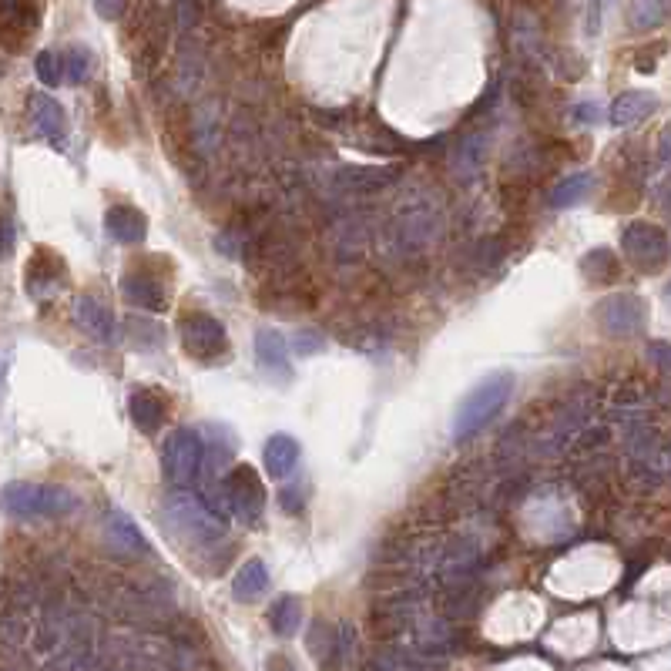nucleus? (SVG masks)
I'll return each mask as SVG.
<instances>
[{
	"label": "nucleus",
	"mask_w": 671,
	"mask_h": 671,
	"mask_svg": "<svg viewBox=\"0 0 671 671\" xmlns=\"http://www.w3.org/2000/svg\"><path fill=\"white\" fill-rule=\"evenodd\" d=\"M202 460H205V447L195 430L182 427V430L168 433L162 467H165V477L172 480L175 487H192L198 470H202Z\"/></svg>",
	"instance_id": "7"
},
{
	"label": "nucleus",
	"mask_w": 671,
	"mask_h": 671,
	"mask_svg": "<svg viewBox=\"0 0 671 671\" xmlns=\"http://www.w3.org/2000/svg\"><path fill=\"white\" fill-rule=\"evenodd\" d=\"M64 282H68V272H64V262L58 255L51 252V262H47V269H41V259H31V266H27V292L37 299H47L51 292L64 289Z\"/></svg>",
	"instance_id": "17"
},
{
	"label": "nucleus",
	"mask_w": 671,
	"mask_h": 671,
	"mask_svg": "<svg viewBox=\"0 0 671 671\" xmlns=\"http://www.w3.org/2000/svg\"><path fill=\"white\" fill-rule=\"evenodd\" d=\"M510 393H514V380H510L507 373L487 376L484 383H477L474 390L463 396V403L457 406V417H453V437L470 440L474 433L484 430L487 423L507 406Z\"/></svg>",
	"instance_id": "1"
},
{
	"label": "nucleus",
	"mask_w": 671,
	"mask_h": 671,
	"mask_svg": "<svg viewBox=\"0 0 671 671\" xmlns=\"http://www.w3.org/2000/svg\"><path fill=\"white\" fill-rule=\"evenodd\" d=\"M658 205H661V212H665L668 219H671V182H668V185H661V192H658Z\"/></svg>",
	"instance_id": "32"
},
{
	"label": "nucleus",
	"mask_w": 671,
	"mask_h": 671,
	"mask_svg": "<svg viewBox=\"0 0 671 671\" xmlns=\"http://www.w3.org/2000/svg\"><path fill=\"white\" fill-rule=\"evenodd\" d=\"M671 17V0H631L628 24L631 31H655Z\"/></svg>",
	"instance_id": "20"
},
{
	"label": "nucleus",
	"mask_w": 671,
	"mask_h": 671,
	"mask_svg": "<svg viewBox=\"0 0 671 671\" xmlns=\"http://www.w3.org/2000/svg\"><path fill=\"white\" fill-rule=\"evenodd\" d=\"M182 346L188 356L202 359V363H212V359L225 356L229 349V333L215 316L202 313V309H192V313L182 316Z\"/></svg>",
	"instance_id": "8"
},
{
	"label": "nucleus",
	"mask_w": 671,
	"mask_h": 671,
	"mask_svg": "<svg viewBox=\"0 0 671 671\" xmlns=\"http://www.w3.org/2000/svg\"><path fill=\"white\" fill-rule=\"evenodd\" d=\"M64 61L68 58H61V54H54V51H41L37 54V61H34V68H37V78H41L44 84H58L64 74Z\"/></svg>",
	"instance_id": "25"
},
{
	"label": "nucleus",
	"mask_w": 671,
	"mask_h": 671,
	"mask_svg": "<svg viewBox=\"0 0 671 671\" xmlns=\"http://www.w3.org/2000/svg\"><path fill=\"white\" fill-rule=\"evenodd\" d=\"M658 162L671 168V128L661 131V138H658Z\"/></svg>",
	"instance_id": "30"
},
{
	"label": "nucleus",
	"mask_w": 671,
	"mask_h": 671,
	"mask_svg": "<svg viewBox=\"0 0 671 671\" xmlns=\"http://www.w3.org/2000/svg\"><path fill=\"white\" fill-rule=\"evenodd\" d=\"M302 621V601L296 594H282V598L269 608V625L279 638H292L299 631Z\"/></svg>",
	"instance_id": "21"
},
{
	"label": "nucleus",
	"mask_w": 671,
	"mask_h": 671,
	"mask_svg": "<svg viewBox=\"0 0 671 671\" xmlns=\"http://www.w3.org/2000/svg\"><path fill=\"white\" fill-rule=\"evenodd\" d=\"M621 252H625V259L635 266L638 272H645V276H655L668 266L671 259V242L665 229H658V225L651 222H631L625 232H621Z\"/></svg>",
	"instance_id": "3"
},
{
	"label": "nucleus",
	"mask_w": 671,
	"mask_h": 671,
	"mask_svg": "<svg viewBox=\"0 0 671 671\" xmlns=\"http://www.w3.org/2000/svg\"><path fill=\"white\" fill-rule=\"evenodd\" d=\"M4 507L11 517H61L78 507L71 490L47 484H11L4 490Z\"/></svg>",
	"instance_id": "2"
},
{
	"label": "nucleus",
	"mask_w": 671,
	"mask_h": 671,
	"mask_svg": "<svg viewBox=\"0 0 671 671\" xmlns=\"http://www.w3.org/2000/svg\"><path fill=\"white\" fill-rule=\"evenodd\" d=\"M588 7H591V34H598L601 14H604V7H608V0H588Z\"/></svg>",
	"instance_id": "31"
},
{
	"label": "nucleus",
	"mask_w": 671,
	"mask_h": 671,
	"mask_svg": "<svg viewBox=\"0 0 671 671\" xmlns=\"http://www.w3.org/2000/svg\"><path fill=\"white\" fill-rule=\"evenodd\" d=\"M648 353H651V359L661 366L665 373H671V343H651L648 346Z\"/></svg>",
	"instance_id": "29"
},
{
	"label": "nucleus",
	"mask_w": 671,
	"mask_h": 671,
	"mask_svg": "<svg viewBox=\"0 0 671 671\" xmlns=\"http://www.w3.org/2000/svg\"><path fill=\"white\" fill-rule=\"evenodd\" d=\"M581 269H584V276H588L591 282H614L618 279V272H621V266H618V255H614L611 249H591L588 255L581 259Z\"/></svg>",
	"instance_id": "22"
},
{
	"label": "nucleus",
	"mask_w": 671,
	"mask_h": 671,
	"mask_svg": "<svg viewBox=\"0 0 671 671\" xmlns=\"http://www.w3.org/2000/svg\"><path fill=\"white\" fill-rule=\"evenodd\" d=\"M91 74V54L84 47H71L68 51V81L81 84Z\"/></svg>",
	"instance_id": "26"
},
{
	"label": "nucleus",
	"mask_w": 671,
	"mask_h": 671,
	"mask_svg": "<svg viewBox=\"0 0 671 671\" xmlns=\"http://www.w3.org/2000/svg\"><path fill=\"white\" fill-rule=\"evenodd\" d=\"M292 349H296L299 356H313L323 349V333H316V329H299L296 336H292Z\"/></svg>",
	"instance_id": "27"
},
{
	"label": "nucleus",
	"mask_w": 671,
	"mask_h": 671,
	"mask_svg": "<svg viewBox=\"0 0 671 671\" xmlns=\"http://www.w3.org/2000/svg\"><path fill=\"white\" fill-rule=\"evenodd\" d=\"M262 463H266V474L272 480L289 477L299 463V443L292 440L289 433H276V437H269L266 447H262Z\"/></svg>",
	"instance_id": "15"
},
{
	"label": "nucleus",
	"mask_w": 671,
	"mask_h": 671,
	"mask_svg": "<svg viewBox=\"0 0 671 671\" xmlns=\"http://www.w3.org/2000/svg\"><path fill=\"white\" fill-rule=\"evenodd\" d=\"M594 319H598V326L608 336L628 339V336H638L641 329L648 326V306L635 292H614V296L601 299L598 306H594Z\"/></svg>",
	"instance_id": "6"
},
{
	"label": "nucleus",
	"mask_w": 671,
	"mask_h": 671,
	"mask_svg": "<svg viewBox=\"0 0 671 671\" xmlns=\"http://www.w3.org/2000/svg\"><path fill=\"white\" fill-rule=\"evenodd\" d=\"M105 229L121 245H141L148 235V219L135 205H111L105 212Z\"/></svg>",
	"instance_id": "12"
},
{
	"label": "nucleus",
	"mask_w": 671,
	"mask_h": 671,
	"mask_svg": "<svg viewBox=\"0 0 671 671\" xmlns=\"http://www.w3.org/2000/svg\"><path fill=\"white\" fill-rule=\"evenodd\" d=\"M665 299H668V306H671V286L665 289Z\"/></svg>",
	"instance_id": "34"
},
{
	"label": "nucleus",
	"mask_w": 671,
	"mask_h": 671,
	"mask_svg": "<svg viewBox=\"0 0 671 671\" xmlns=\"http://www.w3.org/2000/svg\"><path fill=\"white\" fill-rule=\"evenodd\" d=\"M168 521H172L178 531L188 537H198L202 544H219L225 541V524L215 517L212 507H205L202 500L192 494H175L168 497Z\"/></svg>",
	"instance_id": "5"
},
{
	"label": "nucleus",
	"mask_w": 671,
	"mask_h": 671,
	"mask_svg": "<svg viewBox=\"0 0 671 671\" xmlns=\"http://www.w3.org/2000/svg\"><path fill=\"white\" fill-rule=\"evenodd\" d=\"M225 487V504H229L232 517L245 527L259 524L262 510H266V487H262V477L255 474L249 463L235 467L229 477L222 480Z\"/></svg>",
	"instance_id": "4"
},
{
	"label": "nucleus",
	"mask_w": 671,
	"mask_h": 671,
	"mask_svg": "<svg viewBox=\"0 0 671 671\" xmlns=\"http://www.w3.org/2000/svg\"><path fill=\"white\" fill-rule=\"evenodd\" d=\"M594 182H598V178L588 175V172L567 175L564 182H557V185H554V192H551V205H554V209H574V205L588 202Z\"/></svg>",
	"instance_id": "19"
},
{
	"label": "nucleus",
	"mask_w": 671,
	"mask_h": 671,
	"mask_svg": "<svg viewBox=\"0 0 671 671\" xmlns=\"http://www.w3.org/2000/svg\"><path fill=\"white\" fill-rule=\"evenodd\" d=\"M121 292H125V299L131 306L148 309V313H162L165 302H168L165 282L158 276H151V272H141V269H131L128 276L121 279Z\"/></svg>",
	"instance_id": "10"
},
{
	"label": "nucleus",
	"mask_w": 671,
	"mask_h": 671,
	"mask_svg": "<svg viewBox=\"0 0 671 671\" xmlns=\"http://www.w3.org/2000/svg\"><path fill=\"white\" fill-rule=\"evenodd\" d=\"M578 111H581V115H578L581 121H598V111H601V108H598V105H581Z\"/></svg>",
	"instance_id": "33"
},
{
	"label": "nucleus",
	"mask_w": 671,
	"mask_h": 671,
	"mask_svg": "<svg viewBox=\"0 0 671 671\" xmlns=\"http://www.w3.org/2000/svg\"><path fill=\"white\" fill-rule=\"evenodd\" d=\"M74 323L88 336L98 339V343H111L115 339V319H111V313L94 296L74 299Z\"/></svg>",
	"instance_id": "14"
},
{
	"label": "nucleus",
	"mask_w": 671,
	"mask_h": 671,
	"mask_svg": "<svg viewBox=\"0 0 671 671\" xmlns=\"http://www.w3.org/2000/svg\"><path fill=\"white\" fill-rule=\"evenodd\" d=\"M31 121L47 141H61L64 135H68V118H64V108L51 98V94H31Z\"/></svg>",
	"instance_id": "16"
},
{
	"label": "nucleus",
	"mask_w": 671,
	"mask_h": 671,
	"mask_svg": "<svg viewBox=\"0 0 671 671\" xmlns=\"http://www.w3.org/2000/svg\"><path fill=\"white\" fill-rule=\"evenodd\" d=\"M255 363H259L262 373L289 380L292 366H289V346L286 339H282V333H276V329H259V333H255Z\"/></svg>",
	"instance_id": "11"
},
{
	"label": "nucleus",
	"mask_w": 671,
	"mask_h": 671,
	"mask_svg": "<svg viewBox=\"0 0 671 671\" xmlns=\"http://www.w3.org/2000/svg\"><path fill=\"white\" fill-rule=\"evenodd\" d=\"M655 111H658V98L651 91H625L614 98L608 118L614 128H631L638 125V121H645L648 115H655Z\"/></svg>",
	"instance_id": "13"
},
{
	"label": "nucleus",
	"mask_w": 671,
	"mask_h": 671,
	"mask_svg": "<svg viewBox=\"0 0 671 671\" xmlns=\"http://www.w3.org/2000/svg\"><path fill=\"white\" fill-rule=\"evenodd\" d=\"M266 588H269V571H266V564H262L259 557L245 561L239 571H235L232 591H235V598H239V601H255Z\"/></svg>",
	"instance_id": "18"
},
{
	"label": "nucleus",
	"mask_w": 671,
	"mask_h": 671,
	"mask_svg": "<svg viewBox=\"0 0 671 671\" xmlns=\"http://www.w3.org/2000/svg\"><path fill=\"white\" fill-rule=\"evenodd\" d=\"M108 531H111V537H118L121 544L128 547V551H145V537H141V531L135 524L128 521L121 510H111V517H108Z\"/></svg>",
	"instance_id": "24"
},
{
	"label": "nucleus",
	"mask_w": 671,
	"mask_h": 671,
	"mask_svg": "<svg viewBox=\"0 0 671 671\" xmlns=\"http://www.w3.org/2000/svg\"><path fill=\"white\" fill-rule=\"evenodd\" d=\"M4 27H7V34L21 31L24 37H31L37 27L34 0H4Z\"/></svg>",
	"instance_id": "23"
},
{
	"label": "nucleus",
	"mask_w": 671,
	"mask_h": 671,
	"mask_svg": "<svg viewBox=\"0 0 671 671\" xmlns=\"http://www.w3.org/2000/svg\"><path fill=\"white\" fill-rule=\"evenodd\" d=\"M128 413H131V423L141 430V433H158L165 427L168 420V396L158 393V390H148V386H141L128 396Z\"/></svg>",
	"instance_id": "9"
},
{
	"label": "nucleus",
	"mask_w": 671,
	"mask_h": 671,
	"mask_svg": "<svg viewBox=\"0 0 671 671\" xmlns=\"http://www.w3.org/2000/svg\"><path fill=\"white\" fill-rule=\"evenodd\" d=\"M125 4L128 0H94V11H98V17H105V21H118L125 14Z\"/></svg>",
	"instance_id": "28"
}]
</instances>
